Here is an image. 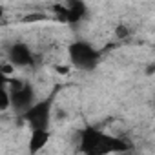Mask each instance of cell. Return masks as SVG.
Wrapping results in <instances>:
<instances>
[{"label":"cell","mask_w":155,"mask_h":155,"mask_svg":"<svg viewBox=\"0 0 155 155\" xmlns=\"http://www.w3.org/2000/svg\"><path fill=\"white\" fill-rule=\"evenodd\" d=\"M79 150L88 155H106V153H122L130 150L122 139L113 137L99 128L86 126L79 133Z\"/></svg>","instance_id":"1"},{"label":"cell","mask_w":155,"mask_h":155,"mask_svg":"<svg viewBox=\"0 0 155 155\" xmlns=\"http://www.w3.org/2000/svg\"><path fill=\"white\" fill-rule=\"evenodd\" d=\"M68 57L77 69L93 71L102 58V51L86 40H75L68 48Z\"/></svg>","instance_id":"2"},{"label":"cell","mask_w":155,"mask_h":155,"mask_svg":"<svg viewBox=\"0 0 155 155\" xmlns=\"http://www.w3.org/2000/svg\"><path fill=\"white\" fill-rule=\"evenodd\" d=\"M2 84H6L9 88V93H11V108L15 111H18L20 115L29 110L38 99H37V93H35V88L26 82V81H20V79H15V77H2Z\"/></svg>","instance_id":"3"},{"label":"cell","mask_w":155,"mask_h":155,"mask_svg":"<svg viewBox=\"0 0 155 155\" xmlns=\"http://www.w3.org/2000/svg\"><path fill=\"white\" fill-rule=\"evenodd\" d=\"M55 97H57V90H53L48 97L37 101L29 110H26L22 113V120L29 126V130H33V128H49L51 126Z\"/></svg>","instance_id":"4"},{"label":"cell","mask_w":155,"mask_h":155,"mask_svg":"<svg viewBox=\"0 0 155 155\" xmlns=\"http://www.w3.org/2000/svg\"><path fill=\"white\" fill-rule=\"evenodd\" d=\"M8 60L13 62L17 68H33L35 53L26 42H13L8 49Z\"/></svg>","instance_id":"5"},{"label":"cell","mask_w":155,"mask_h":155,"mask_svg":"<svg viewBox=\"0 0 155 155\" xmlns=\"http://www.w3.org/2000/svg\"><path fill=\"white\" fill-rule=\"evenodd\" d=\"M51 140V131L49 128H33L31 130V135H29V142H28V150L29 153H38L42 151L48 142Z\"/></svg>","instance_id":"6"},{"label":"cell","mask_w":155,"mask_h":155,"mask_svg":"<svg viewBox=\"0 0 155 155\" xmlns=\"http://www.w3.org/2000/svg\"><path fill=\"white\" fill-rule=\"evenodd\" d=\"M66 6H68V24H79L81 20H84L88 9L82 0H69Z\"/></svg>","instance_id":"7"},{"label":"cell","mask_w":155,"mask_h":155,"mask_svg":"<svg viewBox=\"0 0 155 155\" xmlns=\"http://www.w3.org/2000/svg\"><path fill=\"white\" fill-rule=\"evenodd\" d=\"M9 108H11V93H9V88L2 84V90H0V111H8Z\"/></svg>","instance_id":"8"},{"label":"cell","mask_w":155,"mask_h":155,"mask_svg":"<svg viewBox=\"0 0 155 155\" xmlns=\"http://www.w3.org/2000/svg\"><path fill=\"white\" fill-rule=\"evenodd\" d=\"M128 35H130V29L124 24H119L117 29H115V37L117 38H128Z\"/></svg>","instance_id":"9"},{"label":"cell","mask_w":155,"mask_h":155,"mask_svg":"<svg viewBox=\"0 0 155 155\" xmlns=\"http://www.w3.org/2000/svg\"><path fill=\"white\" fill-rule=\"evenodd\" d=\"M48 17L44 15V13H35V15H28V17H24V22H37V20H46Z\"/></svg>","instance_id":"10"},{"label":"cell","mask_w":155,"mask_h":155,"mask_svg":"<svg viewBox=\"0 0 155 155\" xmlns=\"http://www.w3.org/2000/svg\"><path fill=\"white\" fill-rule=\"evenodd\" d=\"M57 71H58V73H62V75H66V73L69 71V68H68V66H58V68H57Z\"/></svg>","instance_id":"11"}]
</instances>
